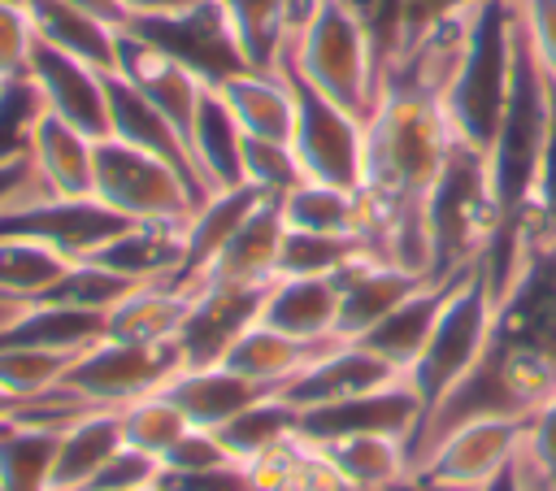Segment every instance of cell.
<instances>
[{
	"label": "cell",
	"mask_w": 556,
	"mask_h": 491,
	"mask_svg": "<svg viewBox=\"0 0 556 491\" xmlns=\"http://www.w3.org/2000/svg\"><path fill=\"white\" fill-rule=\"evenodd\" d=\"M556 391V243H526L495 291V326L478 369L417 426L408 456H421L460 421L482 413L526 417Z\"/></svg>",
	"instance_id": "1"
},
{
	"label": "cell",
	"mask_w": 556,
	"mask_h": 491,
	"mask_svg": "<svg viewBox=\"0 0 556 491\" xmlns=\"http://www.w3.org/2000/svg\"><path fill=\"white\" fill-rule=\"evenodd\" d=\"M456 135L439 96L382 83L365 117V248L374 261L404 265L426 278V200L447 165Z\"/></svg>",
	"instance_id": "2"
},
{
	"label": "cell",
	"mask_w": 556,
	"mask_h": 491,
	"mask_svg": "<svg viewBox=\"0 0 556 491\" xmlns=\"http://www.w3.org/2000/svg\"><path fill=\"white\" fill-rule=\"evenodd\" d=\"M495 230H500V209L491 191L486 152L456 139L426 200V278L430 282L465 278L473 265H482Z\"/></svg>",
	"instance_id": "3"
},
{
	"label": "cell",
	"mask_w": 556,
	"mask_h": 491,
	"mask_svg": "<svg viewBox=\"0 0 556 491\" xmlns=\"http://www.w3.org/2000/svg\"><path fill=\"white\" fill-rule=\"evenodd\" d=\"M282 61L361 122L374 113L382 91V65L369 35L339 0H300Z\"/></svg>",
	"instance_id": "4"
},
{
	"label": "cell",
	"mask_w": 556,
	"mask_h": 491,
	"mask_svg": "<svg viewBox=\"0 0 556 491\" xmlns=\"http://www.w3.org/2000/svg\"><path fill=\"white\" fill-rule=\"evenodd\" d=\"M513 39H517V0H486L473 13L460 61L439 96L452 135L469 148H491L508 83H513Z\"/></svg>",
	"instance_id": "5"
},
{
	"label": "cell",
	"mask_w": 556,
	"mask_h": 491,
	"mask_svg": "<svg viewBox=\"0 0 556 491\" xmlns=\"http://www.w3.org/2000/svg\"><path fill=\"white\" fill-rule=\"evenodd\" d=\"M491 326H495V287H491L486 269L473 265L465 278H456L447 287L439 322H434L421 356L404 374L413 382V391L421 395L426 417L478 369V361L486 356V343H491Z\"/></svg>",
	"instance_id": "6"
},
{
	"label": "cell",
	"mask_w": 556,
	"mask_h": 491,
	"mask_svg": "<svg viewBox=\"0 0 556 491\" xmlns=\"http://www.w3.org/2000/svg\"><path fill=\"white\" fill-rule=\"evenodd\" d=\"M91 200H100L126 222H161V226H187L191 213L204 204L200 187L178 165L143 148H130L122 139L96 143Z\"/></svg>",
	"instance_id": "7"
},
{
	"label": "cell",
	"mask_w": 556,
	"mask_h": 491,
	"mask_svg": "<svg viewBox=\"0 0 556 491\" xmlns=\"http://www.w3.org/2000/svg\"><path fill=\"white\" fill-rule=\"evenodd\" d=\"M278 70L287 74L291 96H295L291 152L300 161V174L308 182L356 191L365 174V122L348 113L343 104H334L330 96H321L317 87H308L287 61H278Z\"/></svg>",
	"instance_id": "8"
},
{
	"label": "cell",
	"mask_w": 556,
	"mask_h": 491,
	"mask_svg": "<svg viewBox=\"0 0 556 491\" xmlns=\"http://www.w3.org/2000/svg\"><path fill=\"white\" fill-rule=\"evenodd\" d=\"M178 369H182V361H178L174 343L152 348V343L96 339L65 365L56 387L70 391L74 400H83L87 408H122L148 391H161Z\"/></svg>",
	"instance_id": "9"
},
{
	"label": "cell",
	"mask_w": 556,
	"mask_h": 491,
	"mask_svg": "<svg viewBox=\"0 0 556 491\" xmlns=\"http://www.w3.org/2000/svg\"><path fill=\"white\" fill-rule=\"evenodd\" d=\"M526 417H504V413H482L460 426H452L413 469L426 487L439 491H478L491 478H500L521 448Z\"/></svg>",
	"instance_id": "10"
},
{
	"label": "cell",
	"mask_w": 556,
	"mask_h": 491,
	"mask_svg": "<svg viewBox=\"0 0 556 491\" xmlns=\"http://www.w3.org/2000/svg\"><path fill=\"white\" fill-rule=\"evenodd\" d=\"M130 222L104 209L100 200H61V196H26L0 213V239H30L61 252L70 265H87L117 230Z\"/></svg>",
	"instance_id": "11"
},
{
	"label": "cell",
	"mask_w": 556,
	"mask_h": 491,
	"mask_svg": "<svg viewBox=\"0 0 556 491\" xmlns=\"http://www.w3.org/2000/svg\"><path fill=\"white\" fill-rule=\"evenodd\" d=\"M126 30H135L139 39L156 43L161 52H169L178 65H187L195 78H204L208 87H217L222 78L248 70L217 0H195L178 13L165 17H148V22H130Z\"/></svg>",
	"instance_id": "12"
},
{
	"label": "cell",
	"mask_w": 556,
	"mask_h": 491,
	"mask_svg": "<svg viewBox=\"0 0 556 491\" xmlns=\"http://www.w3.org/2000/svg\"><path fill=\"white\" fill-rule=\"evenodd\" d=\"M421 417H426L421 395L413 391L408 378H395V382L374 387L365 395L300 413V439L330 443V439H343V435H395V439L408 443L417 435Z\"/></svg>",
	"instance_id": "13"
},
{
	"label": "cell",
	"mask_w": 556,
	"mask_h": 491,
	"mask_svg": "<svg viewBox=\"0 0 556 491\" xmlns=\"http://www.w3.org/2000/svg\"><path fill=\"white\" fill-rule=\"evenodd\" d=\"M265 287H222V282L191 287V304H187V317H182L178 339H174L182 369L222 365L230 343L256 322Z\"/></svg>",
	"instance_id": "14"
},
{
	"label": "cell",
	"mask_w": 556,
	"mask_h": 491,
	"mask_svg": "<svg viewBox=\"0 0 556 491\" xmlns=\"http://www.w3.org/2000/svg\"><path fill=\"white\" fill-rule=\"evenodd\" d=\"M26 74L35 78L43 109L61 122H70L74 130L91 135V139H109V87H104V70L35 39L30 65Z\"/></svg>",
	"instance_id": "15"
},
{
	"label": "cell",
	"mask_w": 556,
	"mask_h": 491,
	"mask_svg": "<svg viewBox=\"0 0 556 491\" xmlns=\"http://www.w3.org/2000/svg\"><path fill=\"white\" fill-rule=\"evenodd\" d=\"M117 74L126 83H135L161 113L165 122L182 135L187 152H191V126H195V109H200V96H204V78H195L187 65H178L169 52H161L156 43L139 39L135 30H117Z\"/></svg>",
	"instance_id": "16"
},
{
	"label": "cell",
	"mask_w": 556,
	"mask_h": 491,
	"mask_svg": "<svg viewBox=\"0 0 556 491\" xmlns=\"http://www.w3.org/2000/svg\"><path fill=\"white\" fill-rule=\"evenodd\" d=\"M404 374H395L387 361H378L365 343L356 339H334L308 369H300L278 395L287 404H295L300 413L308 408H321V404H339V400H352V395H365L374 387H387Z\"/></svg>",
	"instance_id": "17"
},
{
	"label": "cell",
	"mask_w": 556,
	"mask_h": 491,
	"mask_svg": "<svg viewBox=\"0 0 556 491\" xmlns=\"http://www.w3.org/2000/svg\"><path fill=\"white\" fill-rule=\"evenodd\" d=\"M282 239H287V226H282V213L274 200H261L239 226L235 235L217 248V256L204 265V274L191 282V287H204V282H222V287H265L278 278V261H282ZM187 287V291H191Z\"/></svg>",
	"instance_id": "18"
},
{
	"label": "cell",
	"mask_w": 556,
	"mask_h": 491,
	"mask_svg": "<svg viewBox=\"0 0 556 491\" xmlns=\"http://www.w3.org/2000/svg\"><path fill=\"white\" fill-rule=\"evenodd\" d=\"M256 322L308 339V343H334L339 339V278L317 274H278L265 295Z\"/></svg>",
	"instance_id": "19"
},
{
	"label": "cell",
	"mask_w": 556,
	"mask_h": 491,
	"mask_svg": "<svg viewBox=\"0 0 556 491\" xmlns=\"http://www.w3.org/2000/svg\"><path fill=\"white\" fill-rule=\"evenodd\" d=\"M104 87H109V139H122V143H130V148H143V152H152V156L178 165V169L200 187V196L208 200V187L200 182V169H195V161H191L182 135L165 122V113H161L135 83H126L117 70L104 74Z\"/></svg>",
	"instance_id": "20"
},
{
	"label": "cell",
	"mask_w": 556,
	"mask_h": 491,
	"mask_svg": "<svg viewBox=\"0 0 556 491\" xmlns=\"http://www.w3.org/2000/svg\"><path fill=\"white\" fill-rule=\"evenodd\" d=\"M421 282V274L391 265V261H356L352 269L339 274V339H361L365 330H374L395 304H404Z\"/></svg>",
	"instance_id": "21"
},
{
	"label": "cell",
	"mask_w": 556,
	"mask_h": 491,
	"mask_svg": "<svg viewBox=\"0 0 556 491\" xmlns=\"http://www.w3.org/2000/svg\"><path fill=\"white\" fill-rule=\"evenodd\" d=\"M96 143L100 139L74 130L70 122H61L43 109V117L30 135V169L43 182V191L61 196V200H87L91 182H96Z\"/></svg>",
	"instance_id": "22"
},
{
	"label": "cell",
	"mask_w": 556,
	"mask_h": 491,
	"mask_svg": "<svg viewBox=\"0 0 556 491\" xmlns=\"http://www.w3.org/2000/svg\"><path fill=\"white\" fill-rule=\"evenodd\" d=\"M182 417L195 430H222L226 421H235L243 408H252L256 400H265L269 391L248 382L243 374L226 369V365H200V369H178L165 387H161Z\"/></svg>",
	"instance_id": "23"
},
{
	"label": "cell",
	"mask_w": 556,
	"mask_h": 491,
	"mask_svg": "<svg viewBox=\"0 0 556 491\" xmlns=\"http://www.w3.org/2000/svg\"><path fill=\"white\" fill-rule=\"evenodd\" d=\"M213 91L226 100V109L235 113L243 135L291 143L295 96H291V83L282 70H239V74L222 78Z\"/></svg>",
	"instance_id": "24"
},
{
	"label": "cell",
	"mask_w": 556,
	"mask_h": 491,
	"mask_svg": "<svg viewBox=\"0 0 556 491\" xmlns=\"http://www.w3.org/2000/svg\"><path fill=\"white\" fill-rule=\"evenodd\" d=\"M122 417L117 408H87L56 435L48 491H87L91 478L104 469V461L122 448Z\"/></svg>",
	"instance_id": "25"
},
{
	"label": "cell",
	"mask_w": 556,
	"mask_h": 491,
	"mask_svg": "<svg viewBox=\"0 0 556 491\" xmlns=\"http://www.w3.org/2000/svg\"><path fill=\"white\" fill-rule=\"evenodd\" d=\"M330 343H308V339H295V335H282L265 322H252L226 352V369L243 374L248 382L265 387V391H282L300 369H308Z\"/></svg>",
	"instance_id": "26"
},
{
	"label": "cell",
	"mask_w": 556,
	"mask_h": 491,
	"mask_svg": "<svg viewBox=\"0 0 556 491\" xmlns=\"http://www.w3.org/2000/svg\"><path fill=\"white\" fill-rule=\"evenodd\" d=\"M187 304H191V291L174 282H139L104 313V339L152 343V348L174 343L187 317Z\"/></svg>",
	"instance_id": "27"
},
{
	"label": "cell",
	"mask_w": 556,
	"mask_h": 491,
	"mask_svg": "<svg viewBox=\"0 0 556 491\" xmlns=\"http://www.w3.org/2000/svg\"><path fill=\"white\" fill-rule=\"evenodd\" d=\"M191 161L200 169V182L213 191H230L243 187V130L235 122V113L226 109V100L204 87L200 109H195V126H191Z\"/></svg>",
	"instance_id": "28"
},
{
	"label": "cell",
	"mask_w": 556,
	"mask_h": 491,
	"mask_svg": "<svg viewBox=\"0 0 556 491\" xmlns=\"http://www.w3.org/2000/svg\"><path fill=\"white\" fill-rule=\"evenodd\" d=\"M452 282H421L404 304H395L374 330H365L356 343H365L378 361H387L395 374H408L413 361L421 356L434 322H439V309H443V295H447Z\"/></svg>",
	"instance_id": "29"
},
{
	"label": "cell",
	"mask_w": 556,
	"mask_h": 491,
	"mask_svg": "<svg viewBox=\"0 0 556 491\" xmlns=\"http://www.w3.org/2000/svg\"><path fill=\"white\" fill-rule=\"evenodd\" d=\"M334 474L348 482V491H391L413 478L408 443L395 435H343L330 443H317Z\"/></svg>",
	"instance_id": "30"
},
{
	"label": "cell",
	"mask_w": 556,
	"mask_h": 491,
	"mask_svg": "<svg viewBox=\"0 0 556 491\" xmlns=\"http://www.w3.org/2000/svg\"><path fill=\"white\" fill-rule=\"evenodd\" d=\"M30 22H35V39L96 65V70H117V26H104L100 17L65 4V0H22Z\"/></svg>",
	"instance_id": "31"
},
{
	"label": "cell",
	"mask_w": 556,
	"mask_h": 491,
	"mask_svg": "<svg viewBox=\"0 0 556 491\" xmlns=\"http://www.w3.org/2000/svg\"><path fill=\"white\" fill-rule=\"evenodd\" d=\"M261 204V196L252 191V187H230V191H213L195 213H191V222H187V239H182V269H178V278H174V287H191L200 274H204V265L217 256V248L235 235V226L252 213Z\"/></svg>",
	"instance_id": "32"
},
{
	"label": "cell",
	"mask_w": 556,
	"mask_h": 491,
	"mask_svg": "<svg viewBox=\"0 0 556 491\" xmlns=\"http://www.w3.org/2000/svg\"><path fill=\"white\" fill-rule=\"evenodd\" d=\"M282 226L300 235H343V239H365V204L361 191L348 187H326V182H300L278 200Z\"/></svg>",
	"instance_id": "33"
},
{
	"label": "cell",
	"mask_w": 556,
	"mask_h": 491,
	"mask_svg": "<svg viewBox=\"0 0 556 491\" xmlns=\"http://www.w3.org/2000/svg\"><path fill=\"white\" fill-rule=\"evenodd\" d=\"M248 70H278L291 39V0H217Z\"/></svg>",
	"instance_id": "34"
},
{
	"label": "cell",
	"mask_w": 556,
	"mask_h": 491,
	"mask_svg": "<svg viewBox=\"0 0 556 491\" xmlns=\"http://www.w3.org/2000/svg\"><path fill=\"white\" fill-rule=\"evenodd\" d=\"M213 435L222 439V448H226L239 465H248V461L265 456L269 448H278V443H287V439L300 435V408L287 404L278 391H269L265 400H256L252 408H243L235 421H226V426L213 430Z\"/></svg>",
	"instance_id": "35"
},
{
	"label": "cell",
	"mask_w": 556,
	"mask_h": 491,
	"mask_svg": "<svg viewBox=\"0 0 556 491\" xmlns=\"http://www.w3.org/2000/svg\"><path fill=\"white\" fill-rule=\"evenodd\" d=\"M56 426H4L0 430V491H48Z\"/></svg>",
	"instance_id": "36"
},
{
	"label": "cell",
	"mask_w": 556,
	"mask_h": 491,
	"mask_svg": "<svg viewBox=\"0 0 556 491\" xmlns=\"http://www.w3.org/2000/svg\"><path fill=\"white\" fill-rule=\"evenodd\" d=\"M70 261L30 239H0V304H30L61 282Z\"/></svg>",
	"instance_id": "37"
},
{
	"label": "cell",
	"mask_w": 556,
	"mask_h": 491,
	"mask_svg": "<svg viewBox=\"0 0 556 491\" xmlns=\"http://www.w3.org/2000/svg\"><path fill=\"white\" fill-rule=\"evenodd\" d=\"M117 417H122V439H126V448L148 452V456H156V461H165L169 448L191 430V421L182 417V408H178L165 391H148V395L122 404Z\"/></svg>",
	"instance_id": "38"
},
{
	"label": "cell",
	"mask_w": 556,
	"mask_h": 491,
	"mask_svg": "<svg viewBox=\"0 0 556 491\" xmlns=\"http://www.w3.org/2000/svg\"><path fill=\"white\" fill-rule=\"evenodd\" d=\"M365 256H369L365 239H343V235H300V230H287L278 274L339 278L343 269H352V265L365 261Z\"/></svg>",
	"instance_id": "39"
},
{
	"label": "cell",
	"mask_w": 556,
	"mask_h": 491,
	"mask_svg": "<svg viewBox=\"0 0 556 491\" xmlns=\"http://www.w3.org/2000/svg\"><path fill=\"white\" fill-rule=\"evenodd\" d=\"M513 469L521 491H556V391L526 413Z\"/></svg>",
	"instance_id": "40"
},
{
	"label": "cell",
	"mask_w": 556,
	"mask_h": 491,
	"mask_svg": "<svg viewBox=\"0 0 556 491\" xmlns=\"http://www.w3.org/2000/svg\"><path fill=\"white\" fill-rule=\"evenodd\" d=\"M43 117V96L30 74L0 83V165L30 161V135Z\"/></svg>",
	"instance_id": "41"
},
{
	"label": "cell",
	"mask_w": 556,
	"mask_h": 491,
	"mask_svg": "<svg viewBox=\"0 0 556 491\" xmlns=\"http://www.w3.org/2000/svg\"><path fill=\"white\" fill-rule=\"evenodd\" d=\"M300 182H304V174H300V161H295L291 143L243 135V187H252L261 200L278 204Z\"/></svg>",
	"instance_id": "42"
},
{
	"label": "cell",
	"mask_w": 556,
	"mask_h": 491,
	"mask_svg": "<svg viewBox=\"0 0 556 491\" xmlns=\"http://www.w3.org/2000/svg\"><path fill=\"white\" fill-rule=\"evenodd\" d=\"M356 22L361 30L369 35L374 52H378V65L387 70L395 61V52L404 48V17H408V0H339Z\"/></svg>",
	"instance_id": "43"
},
{
	"label": "cell",
	"mask_w": 556,
	"mask_h": 491,
	"mask_svg": "<svg viewBox=\"0 0 556 491\" xmlns=\"http://www.w3.org/2000/svg\"><path fill=\"white\" fill-rule=\"evenodd\" d=\"M35 52V22L22 0H0V83L22 78Z\"/></svg>",
	"instance_id": "44"
},
{
	"label": "cell",
	"mask_w": 556,
	"mask_h": 491,
	"mask_svg": "<svg viewBox=\"0 0 556 491\" xmlns=\"http://www.w3.org/2000/svg\"><path fill=\"white\" fill-rule=\"evenodd\" d=\"M226 461H235V456L222 448V439L213 430H195L191 426L169 448V456L161 461V474H200V469H213V465H226Z\"/></svg>",
	"instance_id": "45"
},
{
	"label": "cell",
	"mask_w": 556,
	"mask_h": 491,
	"mask_svg": "<svg viewBox=\"0 0 556 491\" xmlns=\"http://www.w3.org/2000/svg\"><path fill=\"white\" fill-rule=\"evenodd\" d=\"M517 13H521V26L530 35L539 65L556 83V0H517Z\"/></svg>",
	"instance_id": "46"
},
{
	"label": "cell",
	"mask_w": 556,
	"mask_h": 491,
	"mask_svg": "<svg viewBox=\"0 0 556 491\" xmlns=\"http://www.w3.org/2000/svg\"><path fill=\"white\" fill-rule=\"evenodd\" d=\"M478 4H482V0H408V17H404V43H408L417 30H426V26H434V22L452 17V13L478 9Z\"/></svg>",
	"instance_id": "47"
},
{
	"label": "cell",
	"mask_w": 556,
	"mask_h": 491,
	"mask_svg": "<svg viewBox=\"0 0 556 491\" xmlns=\"http://www.w3.org/2000/svg\"><path fill=\"white\" fill-rule=\"evenodd\" d=\"M187 4H195V0H122V9H126V26H130V22H148V17L178 13V9H187Z\"/></svg>",
	"instance_id": "48"
},
{
	"label": "cell",
	"mask_w": 556,
	"mask_h": 491,
	"mask_svg": "<svg viewBox=\"0 0 556 491\" xmlns=\"http://www.w3.org/2000/svg\"><path fill=\"white\" fill-rule=\"evenodd\" d=\"M65 4H74V9H83V13H91V17H100L104 26H126V9H122V0H65Z\"/></svg>",
	"instance_id": "49"
},
{
	"label": "cell",
	"mask_w": 556,
	"mask_h": 491,
	"mask_svg": "<svg viewBox=\"0 0 556 491\" xmlns=\"http://www.w3.org/2000/svg\"><path fill=\"white\" fill-rule=\"evenodd\" d=\"M478 491H521V482H517V469L508 465L500 478H491V482H486V487H478Z\"/></svg>",
	"instance_id": "50"
},
{
	"label": "cell",
	"mask_w": 556,
	"mask_h": 491,
	"mask_svg": "<svg viewBox=\"0 0 556 491\" xmlns=\"http://www.w3.org/2000/svg\"><path fill=\"white\" fill-rule=\"evenodd\" d=\"M126 491H165L161 482H152V487H126Z\"/></svg>",
	"instance_id": "51"
},
{
	"label": "cell",
	"mask_w": 556,
	"mask_h": 491,
	"mask_svg": "<svg viewBox=\"0 0 556 491\" xmlns=\"http://www.w3.org/2000/svg\"><path fill=\"white\" fill-rule=\"evenodd\" d=\"M13 309H22V304H0V322H4V317H9Z\"/></svg>",
	"instance_id": "52"
}]
</instances>
